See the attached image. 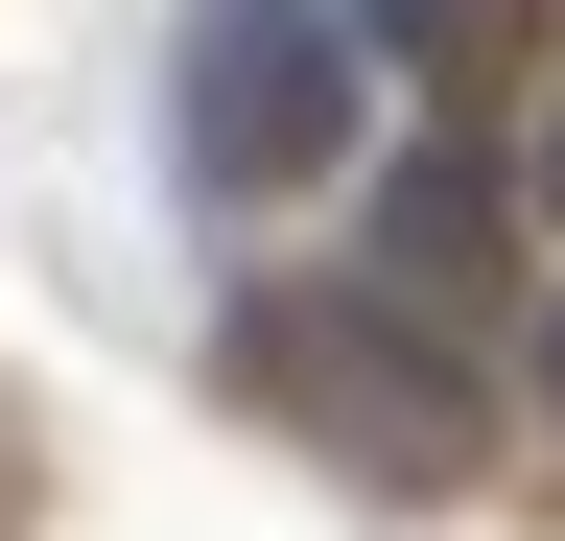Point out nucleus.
<instances>
[{
  "mask_svg": "<svg viewBox=\"0 0 565 541\" xmlns=\"http://www.w3.org/2000/svg\"><path fill=\"white\" fill-rule=\"evenodd\" d=\"M353 47H377V72H471V47H494V0H353Z\"/></svg>",
  "mask_w": 565,
  "mask_h": 541,
  "instance_id": "20e7f679",
  "label": "nucleus"
},
{
  "mask_svg": "<svg viewBox=\"0 0 565 541\" xmlns=\"http://www.w3.org/2000/svg\"><path fill=\"white\" fill-rule=\"evenodd\" d=\"M542 188H565V165H542Z\"/></svg>",
  "mask_w": 565,
  "mask_h": 541,
  "instance_id": "423d86ee",
  "label": "nucleus"
},
{
  "mask_svg": "<svg viewBox=\"0 0 565 541\" xmlns=\"http://www.w3.org/2000/svg\"><path fill=\"white\" fill-rule=\"evenodd\" d=\"M353 142H377L353 0H189L166 24V165L212 213H307V188H353Z\"/></svg>",
  "mask_w": 565,
  "mask_h": 541,
  "instance_id": "f257e3e1",
  "label": "nucleus"
},
{
  "mask_svg": "<svg viewBox=\"0 0 565 541\" xmlns=\"http://www.w3.org/2000/svg\"><path fill=\"white\" fill-rule=\"evenodd\" d=\"M236 400H282L330 470H471V424H494V377H471V329L448 306H401V283H259L236 306Z\"/></svg>",
  "mask_w": 565,
  "mask_h": 541,
  "instance_id": "f03ea898",
  "label": "nucleus"
},
{
  "mask_svg": "<svg viewBox=\"0 0 565 541\" xmlns=\"http://www.w3.org/2000/svg\"><path fill=\"white\" fill-rule=\"evenodd\" d=\"M494 236H519V165H494V142L377 165V283L401 306H494Z\"/></svg>",
  "mask_w": 565,
  "mask_h": 541,
  "instance_id": "7ed1b4c3",
  "label": "nucleus"
},
{
  "mask_svg": "<svg viewBox=\"0 0 565 541\" xmlns=\"http://www.w3.org/2000/svg\"><path fill=\"white\" fill-rule=\"evenodd\" d=\"M542 400H565V306H542Z\"/></svg>",
  "mask_w": 565,
  "mask_h": 541,
  "instance_id": "39448f33",
  "label": "nucleus"
}]
</instances>
